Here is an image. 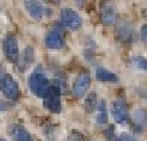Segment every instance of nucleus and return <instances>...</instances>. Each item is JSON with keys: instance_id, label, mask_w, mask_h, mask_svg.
<instances>
[{"instance_id": "15", "label": "nucleus", "mask_w": 147, "mask_h": 141, "mask_svg": "<svg viewBox=\"0 0 147 141\" xmlns=\"http://www.w3.org/2000/svg\"><path fill=\"white\" fill-rule=\"evenodd\" d=\"M97 122L99 124H105L108 122V108H107V102L102 99L99 104L97 105Z\"/></svg>"}, {"instance_id": "21", "label": "nucleus", "mask_w": 147, "mask_h": 141, "mask_svg": "<svg viewBox=\"0 0 147 141\" xmlns=\"http://www.w3.org/2000/svg\"><path fill=\"white\" fill-rule=\"evenodd\" d=\"M66 141H84V140L80 135H71Z\"/></svg>"}, {"instance_id": "8", "label": "nucleus", "mask_w": 147, "mask_h": 141, "mask_svg": "<svg viewBox=\"0 0 147 141\" xmlns=\"http://www.w3.org/2000/svg\"><path fill=\"white\" fill-rule=\"evenodd\" d=\"M116 36L124 43H131L134 40L135 31L129 22H121L116 28Z\"/></svg>"}, {"instance_id": "7", "label": "nucleus", "mask_w": 147, "mask_h": 141, "mask_svg": "<svg viewBox=\"0 0 147 141\" xmlns=\"http://www.w3.org/2000/svg\"><path fill=\"white\" fill-rule=\"evenodd\" d=\"M100 20L104 25H113L116 22L115 6L110 0H103L100 4Z\"/></svg>"}, {"instance_id": "5", "label": "nucleus", "mask_w": 147, "mask_h": 141, "mask_svg": "<svg viewBox=\"0 0 147 141\" xmlns=\"http://www.w3.org/2000/svg\"><path fill=\"white\" fill-rule=\"evenodd\" d=\"M111 114L116 123L119 124H126L129 120V113L127 103L123 99H116L113 103L111 107Z\"/></svg>"}, {"instance_id": "14", "label": "nucleus", "mask_w": 147, "mask_h": 141, "mask_svg": "<svg viewBox=\"0 0 147 141\" xmlns=\"http://www.w3.org/2000/svg\"><path fill=\"white\" fill-rule=\"evenodd\" d=\"M96 78L99 80V81H105V83H116L119 78L115 73L110 72L103 67H98L96 69Z\"/></svg>"}, {"instance_id": "22", "label": "nucleus", "mask_w": 147, "mask_h": 141, "mask_svg": "<svg viewBox=\"0 0 147 141\" xmlns=\"http://www.w3.org/2000/svg\"><path fill=\"white\" fill-rule=\"evenodd\" d=\"M47 3H51V4H59L61 0H46Z\"/></svg>"}, {"instance_id": "9", "label": "nucleus", "mask_w": 147, "mask_h": 141, "mask_svg": "<svg viewBox=\"0 0 147 141\" xmlns=\"http://www.w3.org/2000/svg\"><path fill=\"white\" fill-rule=\"evenodd\" d=\"M133 129L135 133H142L147 129V110L146 109H136L134 110L133 116Z\"/></svg>"}, {"instance_id": "13", "label": "nucleus", "mask_w": 147, "mask_h": 141, "mask_svg": "<svg viewBox=\"0 0 147 141\" xmlns=\"http://www.w3.org/2000/svg\"><path fill=\"white\" fill-rule=\"evenodd\" d=\"M43 104H45L46 109H48L54 114H57L61 111V99L60 97H56V96H47V97H45Z\"/></svg>"}, {"instance_id": "16", "label": "nucleus", "mask_w": 147, "mask_h": 141, "mask_svg": "<svg viewBox=\"0 0 147 141\" xmlns=\"http://www.w3.org/2000/svg\"><path fill=\"white\" fill-rule=\"evenodd\" d=\"M97 93L96 92H90L86 96L85 99V110L87 113H92L97 108Z\"/></svg>"}, {"instance_id": "1", "label": "nucleus", "mask_w": 147, "mask_h": 141, "mask_svg": "<svg viewBox=\"0 0 147 141\" xmlns=\"http://www.w3.org/2000/svg\"><path fill=\"white\" fill-rule=\"evenodd\" d=\"M29 87L37 97L45 98L49 90V81L45 74L41 72H35L29 77Z\"/></svg>"}, {"instance_id": "6", "label": "nucleus", "mask_w": 147, "mask_h": 141, "mask_svg": "<svg viewBox=\"0 0 147 141\" xmlns=\"http://www.w3.org/2000/svg\"><path fill=\"white\" fill-rule=\"evenodd\" d=\"M91 85V77L87 72H83L80 73L78 78L76 79L74 84L72 87V93L76 98H82L84 97V94L86 93V91L89 90V87Z\"/></svg>"}, {"instance_id": "10", "label": "nucleus", "mask_w": 147, "mask_h": 141, "mask_svg": "<svg viewBox=\"0 0 147 141\" xmlns=\"http://www.w3.org/2000/svg\"><path fill=\"white\" fill-rule=\"evenodd\" d=\"M24 6H25L28 13L30 14L34 19H36V20L42 19L43 14H45V9H43L42 4L38 0H24Z\"/></svg>"}, {"instance_id": "3", "label": "nucleus", "mask_w": 147, "mask_h": 141, "mask_svg": "<svg viewBox=\"0 0 147 141\" xmlns=\"http://www.w3.org/2000/svg\"><path fill=\"white\" fill-rule=\"evenodd\" d=\"M3 50L6 60L11 63H16L19 60V49H18V41L16 36L7 35L3 41Z\"/></svg>"}, {"instance_id": "20", "label": "nucleus", "mask_w": 147, "mask_h": 141, "mask_svg": "<svg viewBox=\"0 0 147 141\" xmlns=\"http://www.w3.org/2000/svg\"><path fill=\"white\" fill-rule=\"evenodd\" d=\"M116 141H136V139H135V138H133V136H130V135L123 134V135L117 136Z\"/></svg>"}, {"instance_id": "2", "label": "nucleus", "mask_w": 147, "mask_h": 141, "mask_svg": "<svg viewBox=\"0 0 147 141\" xmlns=\"http://www.w3.org/2000/svg\"><path fill=\"white\" fill-rule=\"evenodd\" d=\"M0 91L4 93L6 98H9L11 101H17L20 97L19 85L9 74L0 77Z\"/></svg>"}, {"instance_id": "12", "label": "nucleus", "mask_w": 147, "mask_h": 141, "mask_svg": "<svg viewBox=\"0 0 147 141\" xmlns=\"http://www.w3.org/2000/svg\"><path fill=\"white\" fill-rule=\"evenodd\" d=\"M10 133L12 138L16 141H34L30 133H29L23 125L19 124H13L10 128Z\"/></svg>"}, {"instance_id": "19", "label": "nucleus", "mask_w": 147, "mask_h": 141, "mask_svg": "<svg viewBox=\"0 0 147 141\" xmlns=\"http://www.w3.org/2000/svg\"><path fill=\"white\" fill-rule=\"evenodd\" d=\"M140 35H141V40H142V42L147 46V24H144V25L141 26Z\"/></svg>"}, {"instance_id": "18", "label": "nucleus", "mask_w": 147, "mask_h": 141, "mask_svg": "<svg viewBox=\"0 0 147 141\" xmlns=\"http://www.w3.org/2000/svg\"><path fill=\"white\" fill-rule=\"evenodd\" d=\"M133 66L139 71H145L147 72V57L145 56H134L131 59Z\"/></svg>"}, {"instance_id": "17", "label": "nucleus", "mask_w": 147, "mask_h": 141, "mask_svg": "<svg viewBox=\"0 0 147 141\" xmlns=\"http://www.w3.org/2000/svg\"><path fill=\"white\" fill-rule=\"evenodd\" d=\"M20 62H23V66H22V69H25V66L30 65L32 61H34V49L31 47H28L25 50H24V54L22 56V59L19 57Z\"/></svg>"}, {"instance_id": "11", "label": "nucleus", "mask_w": 147, "mask_h": 141, "mask_svg": "<svg viewBox=\"0 0 147 141\" xmlns=\"http://www.w3.org/2000/svg\"><path fill=\"white\" fill-rule=\"evenodd\" d=\"M46 46L49 49H53V50L61 49L65 46V42H63L61 34L55 31V30L48 32L46 36Z\"/></svg>"}, {"instance_id": "4", "label": "nucleus", "mask_w": 147, "mask_h": 141, "mask_svg": "<svg viewBox=\"0 0 147 141\" xmlns=\"http://www.w3.org/2000/svg\"><path fill=\"white\" fill-rule=\"evenodd\" d=\"M61 23L65 28L71 29V30H78L82 28L83 19L79 16V13L72 9H63L60 13Z\"/></svg>"}, {"instance_id": "23", "label": "nucleus", "mask_w": 147, "mask_h": 141, "mask_svg": "<svg viewBox=\"0 0 147 141\" xmlns=\"http://www.w3.org/2000/svg\"><path fill=\"white\" fill-rule=\"evenodd\" d=\"M0 141H6V140L5 139H0Z\"/></svg>"}]
</instances>
